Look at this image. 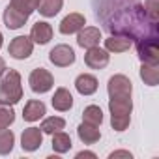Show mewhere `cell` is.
<instances>
[{
    "mask_svg": "<svg viewBox=\"0 0 159 159\" xmlns=\"http://www.w3.org/2000/svg\"><path fill=\"white\" fill-rule=\"evenodd\" d=\"M52 150L56 153H66L71 150V137L64 131L52 133Z\"/></svg>",
    "mask_w": 159,
    "mask_h": 159,
    "instance_id": "22",
    "label": "cell"
},
{
    "mask_svg": "<svg viewBox=\"0 0 159 159\" xmlns=\"http://www.w3.org/2000/svg\"><path fill=\"white\" fill-rule=\"evenodd\" d=\"M137 52L142 64H159V45H157V36H148L140 38L137 45Z\"/></svg>",
    "mask_w": 159,
    "mask_h": 159,
    "instance_id": "4",
    "label": "cell"
},
{
    "mask_svg": "<svg viewBox=\"0 0 159 159\" xmlns=\"http://www.w3.org/2000/svg\"><path fill=\"white\" fill-rule=\"evenodd\" d=\"M38 4H39V0H10L11 8H15L17 11H21L28 17L38 10Z\"/></svg>",
    "mask_w": 159,
    "mask_h": 159,
    "instance_id": "26",
    "label": "cell"
},
{
    "mask_svg": "<svg viewBox=\"0 0 159 159\" xmlns=\"http://www.w3.org/2000/svg\"><path fill=\"white\" fill-rule=\"evenodd\" d=\"M120 6L124 11H120L114 0H101L99 6L96 8L98 19H101V23L111 34H125L133 39H137L139 36L148 38V34L157 36V28H146L144 21H150V19L146 17L140 2H137V0H120Z\"/></svg>",
    "mask_w": 159,
    "mask_h": 159,
    "instance_id": "1",
    "label": "cell"
},
{
    "mask_svg": "<svg viewBox=\"0 0 159 159\" xmlns=\"http://www.w3.org/2000/svg\"><path fill=\"white\" fill-rule=\"evenodd\" d=\"M109 111H111L112 129L114 131H125L131 124V111H133L131 96H112L109 99Z\"/></svg>",
    "mask_w": 159,
    "mask_h": 159,
    "instance_id": "2",
    "label": "cell"
},
{
    "mask_svg": "<svg viewBox=\"0 0 159 159\" xmlns=\"http://www.w3.org/2000/svg\"><path fill=\"white\" fill-rule=\"evenodd\" d=\"M107 92H109V98H112V96H131L133 84L125 75H112L109 79Z\"/></svg>",
    "mask_w": 159,
    "mask_h": 159,
    "instance_id": "9",
    "label": "cell"
},
{
    "mask_svg": "<svg viewBox=\"0 0 159 159\" xmlns=\"http://www.w3.org/2000/svg\"><path fill=\"white\" fill-rule=\"evenodd\" d=\"M140 79L144 84L155 86L159 83V64H142L140 66Z\"/></svg>",
    "mask_w": 159,
    "mask_h": 159,
    "instance_id": "20",
    "label": "cell"
},
{
    "mask_svg": "<svg viewBox=\"0 0 159 159\" xmlns=\"http://www.w3.org/2000/svg\"><path fill=\"white\" fill-rule=\"evenodd\" d=\"M157 10H159V0H146V2H144V13H146V17L153 25H157V21H159Z\"/></svg>",
    "mask_w": 159,
    "mask_h": 159,
    "instance_id": "28",
    "label": "cell"
},
{
    "mask_svg": "<svg viewBox=\"0 0 159 159\" xmlns=\"http://www.w3.org/2000/svg\"><path fill=\"white\" fill-rule=\"evenodd\" d=\"M64 6V0H39L38 4V11L43 17H54Z\"/></svg>",
    "mask_w": 159,
    "mask_h": 159,
    "instance_id": "21",
    "label": "cell"
},
{
    "mask_svg": "<svg viewBox=\"0 0 159 159\" xmlns=\"http://www.w3.org/2000/svg\"><path fill=\"white\" fill-rule=\"evenodd\" d=\"M4 71H6V62H4L2 56H0V75H4Z\"/></svg>",
    "mask_w": 159,
    "mask_h": 159,
    "instance_id": "31",
    "label": "cell"
},
{
    "mask_svg": "<svg viewBox=\"0 0 159 159\" xmlns=\"http://www.w3.org/2000/svg\"><path fill=\"white\" fill-rule=\"evenodd\" d=\"M86 25V19L83 13H69L62 19L60 23V32L64 36H71V34H77L83 26Z\"/></svg>",
    "mask_w": 159,
    "mask_h": 159,
    "instance_id": "12",
    "label": "cell"
},
{
    "mask_svg": "<svg viewBox=\"0 0 159 159\" xmlns=\"http://www.w3.org/2000/svg\"><path fill=\"white\" fill-rule=\"evenodd\" d=\"M83 122L99 127L101 122H103V112H101V109H99L98 105H88V107L83 111Z\"/></svg>",
    "mask_w": 159,
    "mask_h": 159,
    "instance_id": "25",
    "label": "cell"
},
{
    "mask_svg": "<svg viewBox=\"0 0 159 159\" xmlns=\"http://www.w3.org/2000/svg\"><path fill=\"white\" fill-rule=\"evenodd\" d=\"M13 144H15L13 131L8 127H2L0 129V155H8L13 150Z\"/></svg>",
    "mask_w": 159,
    "mask_h": 159,
    "instance_id": "24",
    "label": "cell"
},
{
    "mask_svg": "<svg viewBox=\"0 0 159 159\" xmlns=\"http://www.w3.org/2000/svg\"><path fill=\"white\" fill-rule=\"evenodd\" d=\"M99 41H101V30L99 28H96V26H83L81 30H79V36H77L79 47L90 49V47L99 45Z\"/></svg>",
    "mask_w": 159,
    "mask_h": 159,
    "instance_id": "11",
    "label": "cell"
},
{
    "mask_svg": "<svg viewBox=\"0 0 159 159\" xmlns=\"http://www.w3.org/2000/svg\"><path fill=\"white\" fill-rule=\"evenodd\" d=\"M49 60H51L54 66H58V67H67V66H71V64L75 62V51H73L69 45L60 43V45H56V47L49 52Z\"/></svg>",
    "mask_w": 159,
    "mask_h": 159,
    "instance_id": "8",
    "label": "cell"
},
{
    "mask_svg": "<svg viewBox=\"0 0 159 159\" xmlns=\"http://www.w3.org/2000/svg\"><path fill=\"white\" fill-rule=\"evenodd\" d=\"M2 39H4V38H2V32H0V47H2Z\"/></svg>",
    "mask_w": 159,
    "mask_h": 159,
    "instance_id": "32",
    "label": "cell"
},
{
    "mask_svg": "<svg viewBox=\"0 0 159 159\" xmlns=\"http://www.w3.org/2000/svg\"><path fill=\"white\" fill-rule=\"evenodd\" d=\"M23 99V86H21V75L17 69H6L2 83H0V103L15 105Z\"/></svg>",
    "mask_w": 159,
    "mask_h": 159,
    "instance_id": "3",
    "label": "cell"
},
{
    "mask_svg": "<svg viewBox=\"0 0 159 159\" xmlns=\"http://www.w3.org/2000/svg\"><path fill=\"white\" fill-rule=\"evenodd\" d=\"M109 157H111V159H118V157H125V159H131V153H129L127 150H118V152H112Z\"/></svg>",
    "mask_w": 159,
    "mask_h": 159,
    "instance_id": "29",
    "label": "cell"
},
{
    "mask_svg": "<svg viewBox=\"0 0 159 159\" xmlns=\"http://www.w3.org/2000/svg\"><path fill=\"white\" fill-rule=\"evenodd\" d=\"M75 88L81 96H92L98 92V79L90 73H81L75 79Z\"/></svg>",
    "mask_w": 159,
    "mask_h": 159,
    "instance_id": "15",
    "label": "cell"
},
{
    "mask_svg": "<svg viewBox=\"0 0 159 159\" xmlns=\"http://www.w3.org/2000/svg\"><path fill=\"white\" fill-rule=\"evenodd\" d=\"M28 84L32 88V92L36 94H45L54 86V77L51 75V71H47L45 67H38L30 73L28 77Z\"/></svg>",
    "mask_w": 159,
    "mask_h": 159,
    "instance_id": "5",
    "label": "cell"
},
{
    "mask_svg": "<svg viewBox=\"0 0 159 159\" xmlns=\"http://www.w3.org/2000/svg\"><path fill=\"white\" fill-rule=\"evenodd\" d=\"M43 142V131L39 127H28L21 135V148L25 152H36Z\"/></svg>",
    "mask_w": 159,
    "mask_h": 159,
    "instance_id": "10",
    "label": "cell"
},
{
    "mask_svg": "<svg viewBox=\"0 0 159 159\" xmlns=\"http://www.w3.org/2000/svg\"><path fill=\"white\" fill-rule=\"evenodd\" d=\"M34 51V41L28 38V36H17L11 39L10 47H8V52L11 58L15 60H26Z\"/></svg>",
    "mask_w": 159,
    "mask_h": 159,
    "instance_id": "6",
    "label": "cell"
},
{
    "mask_svg": "<svg viewBox=\"0 0 159 159\" xmlns=\"http://www.w3.org/2000/svg\"><path fill=\"white\" fill-rule=\"evenodd\" d=\"M45 112H47V107H45L43 101H39V99H30V101L25 105V109H23V118H25L26 122H38L39 118H43Z\"/></svg>",
    "mask_w": 159,
    "mask_h": 159,
    "instance_id": "16",
    "label": "cell"
},
{
    "mask_svg": "<svg viewBox=\"0 0 159 159\" xmlns=\"http://www.w3.org/2000/svg\"><path fill=\"white\" fill-rule=\"evenodd\" d=\"M77 135L81 139V142H84V144H96L101 139V131L98 129V125H92L86 122H83L77 127Z\"/></svg>",
    "mask_w": 159,
    "mask_h": 159,
    "instance_id": "18",
    "label": "cell"
},
{
    "mask_svg": "<svg viewBox=\"0 0 159 159\" xmlns=\"http://www.w3.org/2000/svg\"><path fill=\"white\" fill-rule=\"evenodd\" d=\"M4 25L10 28V30H17V28H21V26H25V23L28 21V15H25V13H21V11H17L15 8H11L10 4H8V8L4 10Z\"/></svg>",
    "mask_w": 159,
    "mask_h": 159,
    "instance_id": "17",
    "label": "cell"
},
{
    "mask_svg": "<svg viewBox=\"0 0 159 159\" xmlns=\"http://www.w3.org/2000/svg\"><path fill=\"white\" fill-rule=\"evenodd\" d=\"M64 127H66V120L60 118V116H49V118H45V120L41 122V125H39V129H41L43 133H47V135H52V133H56V131H62Z\"/></svg>",
    "mask_w": 159,
    "mask_h": 159,
    "instance_id": "23",
    "label": "cell"
},
{
    "mask_svg": "<svg viewBox=\"0 0 159 159\" xmlns=\"http://www.w3.org/2000/svg\"><path fill=\"white\" fill-rule=\"evenodd\" d=\"M51 103H52V107H54L56 111L66 112V111H69V109L73 107V96L69 94L67 88H56V92H54Z\"/></svg>",
    "mask_w": 159,
    "mask_h": 159,
    "instance_id": "19",
    "label": "cell"
},
{
    "mask_svg": "<svg viewBox=\"0 0 159 159\" xmlns=\"http://www.w3.org/2000/svg\"><path fill=\"white\" fill-rule=\"evenodd\" d=\"M30 39L38 45H47L52 39V26L45 21H38L30 30Z\"/></svg>",
    "mask_w": 159,
    "mask_h": 159,
    "instance_id": "14",
    "label": "cell"
},
{
    "mask_svg": "<svg viewBox=\"0 0 159 159\" xmlns=\"http://www.w3.org/2000/svg\"><path fill=\"white\" fill-rule=\"evenodd\" d=\"M109 58H111V56H109V51H107V49H101L99 45H96V47L86 49L84 64H86L90 69H103V67H107Z\"/></svg>",
    "mask_w": 159,
    "mask_h": 159,
    "instance_id": "7",
    "label": "cell"
},
{
    "mask_svg": "<svg viewBox=\"0 0 159 159\" xmlns=\"http://www.w3.org/2000/svg\"><path fill=\"white\" fill-rule=\"evenodd\" d=\"M83 157L96 159V153H94V152H79V153H77V159H83Z\"/></svg>",
    "mask_w": 159,
    "mask_h": 159,
    "instance_id": "30",
    "label": "cell"
},
{
    "mask_svg": "<svg viewBox=\"0 0 159 159\" xmlns=\"http://www.w3.org/2000/svg\"><path fill=\"white\" fill-rule=\"evenodd\" d=\"M13 122H15V112H13L11 105L0 103V129H2V127H10Z\"/></svg>",
    "mask_w": 159,
    "mask_h": 159,
    "instance_id": "27",
    "label": "cell"
},
{
    "mask_svg": "<svg viewBox=\"0 0 159 159\" xmlns=\"http://www.w3.org/2000/svg\"><path fill=\"white\" fill-rule=\"evenodd\" d=\"M131 45H133V38L125 34H111L105 39V49L109 52H125L131 49Z\"/></svg>",
    "mask_w": 159,
    "mask_h": 159,
    "instance_id": "13",
    "label": "cell"
}]
</instances>
